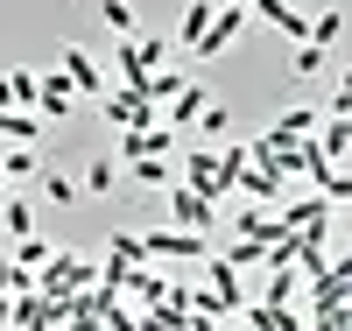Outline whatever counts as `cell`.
<instances>
[{"mask_svg":"<svg viewBox=\"0 0 352 331\" xmlns=\"http://www.w3.org/2000/svg\"><path fill=\"white\" fill-rule=\"evenodd\" d=\"M99 268H148V254H141V233L120 226V233L106 239V261H99Z\"/></svg>","mask_w":352,"mask_h":331,"instance_id":"7402d4cb","label":"cell"},{"mask_svg":"<svg viewBox=\"0 0 352 331\" xmlns=\"http://www.w3.org/2000/svg\"><path fill=\"white\" fill-rule=\"evenodd\" d=\"M232 191H240L247 204H275V197H282V184H275V176L261 169V162H247L240 176H232Z\"/></svg>","mask_w":352,"mask_h":331,"instance_id":"d6986e66","label":"cell"},{"mask_svg":"<svg viewBox=\"0 0 352 331\" xmlns=\"http://www.w3.org/2000/svg\"><path fill=\"white\" fill-rule=\"evenodd\" d=\"M169 56H176V50H169L162 36H127V43H113V71H120V85H134V92H141Z\"/></svg>","mask_w":352,"mask_h":331,"instance_id":"3957f363","label":"cell"},{"mask_svg":"<svg viewBox=\"0 0 352 331\" xmlns=\"http://www.w3.org/2000/svg\"><path fill=\"white\" fill-rule=\"evenodd\" d=\"M141 254H148V268H197L212 254V239L184 226H141Z\"/></svg>","mask_w":352,"mask_h":331,"instance_id":"6da1fadb","label":"cell"},{"mask_svg":"<svg viewBox=\"0 0 352 331\" xmlns=\"http://www.w3.org/2000/svg\"><path fill=\"white\" fill-rule=\"evenodd\" d=\"M345 289H352V254H331V268L310 282V317H331V310H345Z\"/></svg>","mask_w":352,"mask_h":331,"instance_id":"52a82bcc","label":"cell"},{"mask_svg":"<svg viewBox=\"0 0 352 331\" xmlns=\"http://www.w3.org/2000/svg\"><path fill=\"white\" fill-rule=\"evenodd\" d=\"M212 106V92H204V85H184V92H176L169 106H162V127L169 134H184V127H197V113Z\"/></svg>","mask_w":352,"mask_h":331,"instance_id":"ac0fdd59","label":"cell"},{"mask_svg":"<svg viewBox=\"0 0 352 331\" xmlns=\"http://www.w3.org/2000/svg\"><path fill=\"white\" fill-rule=\"evenodd\" d=\"M50 254H56V247H50L43 233H28V239H14V268H21V275H36V268H43Z\"/></svg>","mask_w":352,"mask_h":331,"instance_id":"f546056e","label":"cell"},{"mask_svg":"<svg viewBox=\"0 0 352 331\" xmlns=\"http://www.w3.org/2000/svg\"><path fill=\"white\" fill-rule=\"evenodd\" d=\"M317 120H324V106L296 99V106H282V113H275V127L261 134V141H268V148H289V141H310V134H317Z\"/></svg>","mask_w":352,"mask_h":331,"instance_id":"30bf717a","label":"cell"},{"mask_svg":"<svg viewBox=\"0 0 352 331\" xmlns=\"http://www.w3.org/2000/svg\"><path fill=\"white\" fill-rule=\"evenodd\" d=\"M92 282H99V268L85 261V254H64V247H56V254L36 268V296H50V303H64V296H85Z\"/></svg>","mask_w":352,"mask_h":331,"instance_id":"7a4b0ae2","label":"cell"},{"mask_svg":"<svg viewBox=\"0 0 352 331\" xmlns=\"http://www.w3.org/2000/svg\"><path fill=\"white\" fill-rule=\"evenodd\" d=\"M162 197H169V226H184V233H212V226H219V204H212V197H197V191H184V184H169Z\"/></svg>","mask_w":352,"mask_h":331,"instance_id":"ba28073f","label":"cell"},{"mask_svg":"<svg viewBox=\"0 0 352 331\" xmlns=\"http://www.w3.org/2000/svg\"><path fill=\"white\" fill-rule=\"evenodd\" d=\"M0 331H8V296H0Z\"/></svg>","mask_w":352,"mask_h":331,"instance_id":"d590c367","label":"cell"},{"mask_svg":"<svg viewBox=\"0 0 352 331\" xmlns=\"http://www.w3.org/2000/svg\"><path fill=\"white\" fill-rule=\"evenodd\" d=\"M99 113H106V127H120V134H134V127H162V113L134 92V85H106L99 92Z\"/></svg>","mask_w":352,"mask_h":331,"instance_id":"277c9868","label":"cell"},{"mask_svg":"<svg viewBox=\"0 0 352 331\" xmlns=\"http://www.w3.org/2000/svg\"><path fill=\"white\" fill-rule=\"evenodd\" d=\"M296 282H303L296 268H268V282H261V303H275V310H282V303H296Z\"/></svg>","mask_w":352,"mask_h":331,"instance_id":"484cf974","label":"cell"},{"mask_svg":"<svg viewBox=\"0 0 352 331\" xmlns=\"http://www.w3.org/2000/svg\"><path fill=\"white\" fill-rule=\"evenodd\" d=\"M0 233H8V239H28V233H36V204H28V197H0Z\"/></svg>","mask_w":352,"mask_h":331,"instance_id":"44dd1931","label":"cell"},{"mask_svg":"<svg viewBox=\"0 0 352 331\" xmlns=\"http://www.w3.org/2000/svg\"><path fill=\"white\" fill-rule=\"evenodd\" d=\"M310 331H352V317H345V310H331V317H310Z\"/></svg>","mask_w":352,"mask_h":331,"instance_id":"836d02e7","label":"cell"},{"mask_svg":"<svg viewBox=\"0 0 352 331\" xmlns=\"http://www.w3.org/2000/svg\"><path fill=\"white\" fill-rule=\"evenodd\" d=\"M0 197H8V191H0Z\"/></svg>","mask_w":352,"mask_h":331,"instance_id":"8d00e7d4","label":"cell"},{"mask_svg":"<svg viewBox=\"0 0 352 331\" xmlns=\"http://www.w3.org/2000/svg\"><path fill=\"white\" fill-rule=\"evenodd\" d=\"M232 317H240V331H303V310L296 303H240V310H232Z\"/></svg>","mask_w":352,"mask_h":331,"instance_id":"7c38bea8","label":"cell"},{"mask_svg":"<svg viewBox=\"0 0 352 331\" xmlns=\"http://www.w3.org/2000/svg\"><path fill=\"white\" fill-rule=\"evenodd\" d=\"M254 14L275 28V36H289V43H303V28H310V14L296 8V0H254Z\"/></svg>","mask_w":352,"mask_h":331,"instance_id":"2e32d148","label":"cell"},{"mask_svg":"<svg viewBox=\"0 0 352 331\" xmlns=\"http://www.w3.org/2000/svg\"><path fill=\"white\" fill-rule=\"evenodd\" d=\"M0 78H8V106H14V113H28V106H36V71H28V64L0 71Z\"/></svg>","mask_w":352,"mask_h":331,"instance_id":"f1b7e54d","label":"cell"},{"mask_svg":"<svg viewBox=\"0 0 352 331\" xmlns=\"http://www.w3.org/2000/svg\"><path fill=\"white\" fill-rule=\"evenodd\" d=\"M240 36H247V14H240V8H219V14H212V28H204V43H197L190 56H226Z\"/></svg>","mask_w":352,"mask_h":331,"instance_id":"4fadbf2b","label":"cell"},{"mask_svg":"<svg viewBox=\"0 0 352 331\" xmlns=\"http://www.w3.org/2000/svg\"><path fill=\"white\" fill-rule=\"evenodd\" d=\"M127 176H134L141 191H169L176 184V162L169 156H148V162H127Z\"/></svg>","mask_w":352,"mask_h":331,"instance_id":"cb8c5ba5","label":"cell"},{"mask_svg":"<svg viewBox=\"0 0 352 331\" xmlns=\"http://www.w3.org/2000/svg\"><path fill=\"white\" fill-rule=\"evenodd\" d=\"M324 64H331V56H324V50H310V43H296V50H289V71H296V78H317Z\"/></svg>","mask_w":352,"mask_h":331,"instance_id":"1f68e13d","label":"cell"},{"mask_svg":"<svg viewBox=\"0 0 352 331\" xmlns=\"http://www.w3.org/2000/svg\"><path fill=\"white\" fill-rule=\"evenodd\" d=\"M43 197L56 204V212H64V204H78L85 191H78V176H71V169H43Z\"/></svg>","mask_w":352,"mask_h":331,"instance_id":"83f0119b","label":"cell"},{"mask_svg":"<svg viewBox=\"0 0 352 331\" xmlns=\"http://www.w3.org/2000/svg\"><path fill=\"white\" fill-rule=\"evenodd\" d=\"M212 14H219V0H184V21H176V43H169V50L190 56V50L204 43V28H212Z\"/></svg>","mask_w":352,"mask_h":331,"instance_id":"e0dca14e","label":"cell"},{"mask_svg":"<svg viewBox=\"0 0 352 331\" xmlns=\"http://www.w3.org/2000/svg\"><path fill=\"white\" fill-rule=\"evenodd\" d=\"M176 184H184V191H197V197H226L232 184H226V162H219V148H190V156L184 162H176Z\"/></svg>","mask_w":352,"mask_h":331,"instance_id":"8992f818","label":"cell"},{"mask_svg":"<svg viewBox=\"0 0 352 331\" xmlns=\"http://www.w3.org/2000/svg\"><path fill=\"white\" fill-rule=\"evenodd\" d=\"M219 8H240V14H247V8H254V0H219Z\"/></svg>","mask_w":352,"mask_h":331,"instance_id":"e575fe53","label":"cell"},{"mask_svg":"<svg viewBox=\"0 0 352 331\" xmlns=\"http://www.w3.org/2000/svg\"><path fill=\"white\" fill-rule=\"evenodd\" d=\"M28 176H43L36 148H0V184H28Z\"/></svg>","mask_w":352,"mask_h":331,"instance_id":"603a6c76","label":"cell"},{"mask_svg":"<svg viewBox=\"0 0 352 331\" xmlns=\"http://www.w3.org/2000/svg\"><path fill=\"white\" fill-rule=\"evenodd\" d=\"M78 191H85V197L120 191V162H113V156H92V162H85V176H78Z\"/></svg>","mask_w":352,"mask_h":331,"instance_id":"ffe728a7","label":"cell"},{"mask_svg":"<svg viewBox=\"0 0 352 331\" xmlns=\"http://www.w3.org/2000/svg\"><path fill=\"white\" fill-rule=\"evenodd\" d=\"M28 289H36V275H21V268H14V254L0 247V296H28Z\"/></svg>","mask_w":352,"mask_h":331,"instance_id":"4dcf8cb0","label":"cell"},{"mask_svg":"<svg viewBox=\"0 0 352 331\" xmlns=\"http://www.w3.org/2000/svg\"><path fill=\"white\" fill-rule=\"evenodd\" d=\"M197 268H204V296H212V303H219V317H232V310L247 303V289H240V268H226L219 254H204Z\"/></svg>","mask_w":352,"mask_h":331,"instance_id":"8fae6325","label":"cell"},{"mask_svg":"<svg viewBox=\"0 0 352 331\" xmlns=\"http://www.w3.org/2000/svg\"><path fill=\"white\" fill-rule=\"evenodd\" d=\"M99 21L113 28V43H127V36H141V21H134V8H127V0H99Z\"/></svg>","mask_w":352,"mask_h":331,"instance_id":"4316f807","label":"cell"},{"mask_svg":"<svg viewBox=\"0 0 352 331\" xmlns=\"http://www.w3.org/2000/svg\"><path fill=\"white\" fill-rule=\"evenodd\" d=\"M148 156H176V134H169V127H134V134H120V156H113V162H148Z\"/></svg>","mask_w":352,"mask_h":331,"instance_id":"9a60e30c","label":"cell"},{"mask_svg":"<svg viewBox=\"0 0 352 331\" xmlns=\"http://www.w3.org/2000/svg\"><path fill=\"white\" fill-rule=\"evenodd\" d=\"M56 71L71 78L78 106H99V92H106V71H99V56L85 50V43H64V50H56Z\"/></svg>","mask_w":352,"mask_h":331,"instance_id":"5b68a950","label":"cell"},{"mask_svg":"<svg viewBox=\"0 0 352 331\" xmlns=\"http://www.w3.org/2000/svg\"><path fill=\"white\" fill-rule=\"evenodd\" d=\"M197 127H204V141H226V134H232V113H226V106L212 99V106L197 113Z\"/></svg>","mask_w":352,"mask_h":331,"instance_id":"d6a6232c","label":"cell"},{"mask_svg":"<svg viewBox=\"0 0 352 331\" xmlns=\"http://www.w3.org/2000/svg\"><path fill=\"white\" fill-rule=\"evenodd\" d=\"M184 85H190V78H184V71H169V64H162V71H155V78H148V85H141V99H148V106H155V113H162V106H169V99H176V92H184Z\"/></svg>","mask_w":352,"mask_h":331,"instance_id":"d4e9b609","label":"cell"},{"mask_svg":"<svg viewBox=\"0 0 352 331\" xmlns=\"http://www.w3.org/2000/svg\"><path fill=\"white\" fill-rule=\"evenodd\" d=\"M303 43H310V50H324V56H331V50L345 43V0H324V8L310 14V28H303Z\"/></svg>","mask_w":352,"mask_h":331,"instance_id":"5bb4252c","label":"cell"},{"mask_svg":"<svg viewBox=\"0 0 352 331\" xmlns=\"http://www.w3.org/2000/svg\"><path fill=\"white\" fill-rule=\"evenodd\" d=\"M71 106H78L71 78H64V71H36V106H28V113L50 127V120H71Z\"/></svg>","mask_w":352,"mask_h":331,"instance_id":"9c48e42d","label":"cell"}]
</instances>
